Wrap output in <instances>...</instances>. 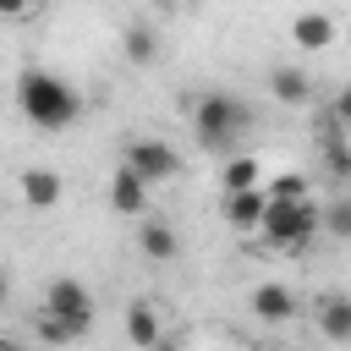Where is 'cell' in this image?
<instances>
[{
	"instance_id": "6da1fadb",
	"label": "cell",
	"mask_w": 351,
	"mask_h": 351,
	"mask_svg": "<svg viewBox=\"0 0 351 351\" xmlns=\"http://www.w3.org/2000/svg\"><path fill=\"white\" fill-rule=\"evenodd\" d=\"M16 110H22L27 126H38L44 137H55V132L77 126V115H82V93H77L60 71L27 66V71L16 77Z\"/></svg>"
},
{
	"instance_id": "7a4b0ae2",
	"label": "cell",
	"mask_w": 351,
	"mask_h": 351,
	"mask_svg": "<svg viewBox=\"0 0 351 351\" xmlns=\"http://www.w3.org/2000/svg\"><path fill=\"white\" fill-rule=\"evenodd\" d=\"M252 132V104L230 88H214L192 104V137L203 154H230L241 137Z\"/></svg>"
},
{
	"instance_id": "3957f363",
	"label": "cell",
	"mask_w": 351,
	"mask_h": 351,
	"mask_svg": "<svg viewBox=\"0 0 351 351\" xmlns=\"http://www.w3.org/2000/svg\"><path fill=\"white\" fill-rule=\"evenodd\" d=\"M258 230H263L269 247H280V252H302V247L318 236V197H313V192H302V197H269V192H263Z\"/></svg>"
},
{
	"instance_id": "277c9868",
	"label": "cell",
	"mask_w": 351,
	"mask_h": 351,
	"mask_svg": "<svg viewBox=\"0 0 351 351\" xmlns=\"http://www.w3.org/2000/svg\"><path fill=\"white\" fill-rule=\"evenodd\" d=\"M121 165H126L132 176H143L148 186H165V181L181 176V154H176L170 143H159V137H132L126 154H121Z\"/></svg>"
},
{
	"instance_id": "5b68a950",
	"label": "cell",
	"mask_w": 351,
	"mask_h": 351,
	"mask_svg": "<svg viewBox=\"0 0 351 351\" xmlns=\"http://www.w3.org/2000/svg\"><path fill=\"white\" fill-rule=\"evenodd\" d=\"M44 313H55L66 329H77V335H88L93 329V291L82 285V280H55L49 291H44Z\"/></svg>"
},
{
	"instance_id": "8992f818",
	"label": "cell",
	"mask_w": 351,
	"mask_h": 351,
	"mask_svg": "<svg viewBox=\"0 0 351 351\" xmlns=\"http://www.w3.org/2000/svg\"><path fill=\"white\" fill-rule=\"evenodd\" d=\"M110 208H115V214H126V219H137V214L148 208V181H143V176H132V170L121 165V170L110 176Z\"/></svg>"
},
{
	"instance_id": "52a82bcc",
	"label": "cell",
	"mask_w": 351,
	"mask_h": 351,
	"mask_svg": "<svg viewBox=\"0 0 351 351\" xmlns=\"http://www.w3.org/2000/svg\"><path fill=\"white\" fill-rule=\"evenodd\" d=\"M269 93H274L280 104L302 110V104H313V77H307L302 66H274V71H269Z\"/></svg>"
},
{
	"instance_id": "ba28073f",
	"label": "cell",
	"mask_w": 351,
	"mask_h": 351,
	"mask_svg": "<svg viewBox=\"0 0 351 351\" xmlns=\"http://www.w3.org/2000/svg\"><path fill=\"white\" fill-rule=\"evenodd\" d=\"M16 186H22V203H27V208H55V203H60V176L44 170V165H27V170L16 176Z\"/></svg>"
},
{
	"instance_id": "9c48e42d",
	"label": "cell",
	"mask_w": 351,
	"mask_h": 351,
	"mask_svg": "<svg viewBox=\"0 0 351 351\" xmlns=\"http://www.w3.org/2000/svg\"><path fill=\"white\" fill-rule=\"evenodd\" d=\"M137 247H143V258H154V263H176V258H181V236H176V225H165V219H143Z\"/></svg>"
},
{
	"instance_id": "30bf717a",
	"label": "cell",
	"mask_w": 351,
	"mask_h": 351,
	"mask_svg": "<svg viewBox=\"0 0 351 351\" xmlns=\"http://www.w3.org/2000/svg\"><path fill=\"white\" fill-rule=\"evenodd\" d=\"M258 214H263V186H241V192H225V219H230V230L252 236V230H258Z\"/></svg>"
},
{
	"instance_id": "8fae6325",
	"label": "cell",
	"mask_w": 351,
	"mask_h": 351,
	"mask_svg": "<svg viewBox=\"0 0 351 351\" xmlns=\"http://www.w3.org/2000/svg\"><path fill=\"white\" fill-rule=\"evenodd\" d=\"M318 329H324L335 346H346V340H351V296H324V302H318Z\"/></svg>"
},
{
	"instance_id": "7c38bea8",
	"label": "cell",
	"mask_w": 351,
	"mask_h": 351,
	"mask_svg": "<svg viewBox=\"0 0 351 351\" xmlns=\"http://www.w3.org/2000/svg\"><path fill=\"white\" fill-rule=\"evenodd\" d=\"M291 38H296L302 49H324V44H335V22H329L324 11H302V16L291 22Z\"/></svg>"
},
{
	"instance_id": "4fadbf2b",
	"label": "cell",
	"mask_w": 351,
	"mask_h": 351,
	"mask_svg": "<svg viewBox=\"0 0 351 351\" xmlns=\"http://www.w3.org/2000/svg\"><path fill=\"white\" fill-rule=\"evenodd\" d=\"M252 313L269 318V324H285V318L296 313V296H291L285 285H258V291H252Z\"/></svg>"
},
{
	"instance_id": "5bb4252c",
	"label": "cell",
	"mask_w": 351,
	"mask_h": 351,
	"mask_svg": "<svg viewBox=\"0 0 351 351\" xmlns=\"http://www.w3.org/2000/svg\"><path fill=\"white\" fill-rule=\"evenodd\" d=\"M126 335H132V346H159V318H154L148 302H132L126 307Z\"/></svg>"
},
{
	"instance_id": "9a60e30c",
	"label": "cell",
	"mask_w": 351,
	"mask_h": 351,
	"mask_svg": "<svg viewBox=\"0 0 351 351\" xmlns=\"http://www.w3.org/2000/svg\"><path fill=\"white\" fill-rule=\"evenodd\" d=\"M121 55H126L132 66H148V60L159 55V38H154V27H126V33H121Z\"/></svg>"
},
{
	"instance_id": "2e32d148",
	"label": "cell",
	"mask_w": 351,
	"mask_h": 351,
	"mask_svg": "<svg viewBox=\"0 0 351 351\" xmlns=\"http://www.w3.org/2000/svg\"><path fill=\"white\" fill-rule=\"evenodd\" d=\"M258 176H263V165H258V159H225V165H219V186H225V192H241V186H263Z\"/></svg>"
},
{
	"instance_id": "e0dca14e",
	"label": "cell",
	"mask_w": 351,
	"mask_h": 351,
	"mask_svg": "<svg viewBox=\"0 0 351 351\" xmlns=\"http://www.w3.org/2000/svg\"><path fill=\"white\" fill-rule=\"evenodd\" d=\"M318 230H329L335 241H346V236H351V203H346V197L318 203Z\"/></svg>"
},
{
	"instance_id": "ac0fdd59",
	"label": "cell",
	"mask_w": 351,
	"mask_h": 351,
	"mask_svg": "<svg viewBox=\"0 0 351 351\" xmlns=\"http://www.w3.org/2000/svg\"><path fill=\"white\" fill-rule=\"evenodd\" d=\"M263 192H269V197H302V192H313V186H307V176H302V170H285V176H274Z\"/></svg>"
},
{
	"instance_id": "d6986e66",
	"label": "cell",
	"mask_w": 351,
	"mask_h": 351,
	"mask_svg": "<svg viewBox=\"0 0 351 351\" xmlns=\"http://www.w3.org/2000/svg\"><path fill=\"white\" fill-rule=\"evenodd\" d=\"M33 329H38V340H55V346H60V340H77V329H66L55 313H38V318H33Z\"/></svg>"
},
{
	"instance_id": "ffe728a7",
	"label": "cell",
	"mask_w": 351,
	"mask_h": 351,
	"mask_svg": "<svg viewBox=\"0 0 351 351\" xmlns=\"http://www.w3.org/2000/svg\"><path fill=\"white\" fill-rule=\"evenodd\" d=\"M27 11H33L27 0H0V16H27Z\"/></svg>"
},
{
	"instance_id": "44dd1931",
	"label": "cell",
	"mask_w": 351,
	"mask_h": 351,
	"mask_svg": "<svg viewBox=\"0 0 351 351\" xmlns=\"http://www.w3.org/2000/svg\"><path fill=\"white\" fill-rule=\"evenodd\" d=\"M5 296H11V280H5V269H0V307H5Z\"/></svg>"
},
{
	"instance_id": "7402d4cb",
	"label": "cell",
	"mask_w": 351,
	"mask_h": 351,
	"mask_svg": "<svg viewBox=\"0 0 351 351\" xmlns=\"http://www.w3.org/2000/svg\"><path fill=\"white\" fill-rule=\"evenodd\" d=\"M27 5H49V0H27Z\"/></svg>"
}]
</instances>
